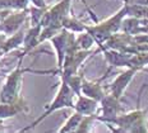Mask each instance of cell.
<instances>
[{
	"mask_svg": "<svg viewBox=\"0 0 148 133\" xmlns=\"http://www.w3.org/2000/svg\"><path fill=\"white\" fill-rule=\"evenodd\" d=\"M123 1H126V0H123Z\"/></svg>",
	"mask_w": 148,
	"mask_h": 133,
	"instance_id": "16",
	"label": "cell"
},
{
	"mask_svg": "<svg viewBox=\"0 0 148 133\" xmlns=\"http://www.w3.org/2000/svg\"><path fill=\"white\" fill-rule=\"evenodd\" d=\"M110 72V70L107 71V74ZM107 74L105 76H102L101 79L98 80H95V81H91V80H86L83 79V82H82V94L87 95L89 98H93L96 100L101 101L103 99V97L107 94L106 91V88L101 84V81L107 76Z\"/></svg>",
	"mask_w": 148,
	"mask_h": 133,
	"instance_id": "6",
	"label": "cell"
},
{
	"mask_svg": "<svg viewBox=\"0 0 148 133\" xmlns=\"http://www.w3.org/2000/svg\"><path fill=\"white\" fill-rule=\"evenodd\" d=\"M23 58H19V61L15 65L14 70L10 71V74L8 75L7 80L4 82V86L0 90V101H4V103H12V101L17 100L19 95L21 86H22V80L23 75L26 72L32 71L31 69H24L22 67Z\"/></svg>",
	"mask_w": 148,
	"mask_h": 133,
	"instance_id": "2",
	"label": "cell"
},
{
	"mask_svg": "<svg viewBox=\"0 0 148 133\" xmlns=\"http://www.w3.org/2000/svg\"><path fill=\"white\" fill-rule=\"evenodd\" d=\"M138 71H140V69H138V67H126V70L120 72L119 75L114 79V81L106 88L107 94H111L112 97L121 99L126 90V88H128L129 84L132 82V80L134 79V76L137 75Z\"/></svg>",
	"mask_w": 148,
	"mask_h": 133,
	"instance_id": "3",
	"label": "cell"
},
{
	"mask_svg": "<svg viewBox=\"0 0 148 133\" xmlns=\"http://www.w3.org/2000/svg\"><path fill=\"white\" fill-rule=\"evenodd\" d=\"M98 108H100V101L93 98H89L84 94L75 95V101H74V110L83 115H92L97 114Z\"/></svg>",
	"mask_w": 148,
	"mask_h": 133,
	"instance_id": "7",
	"label": "cell"
},
{
	"mask_svg": "<svg viewBox=\"0 0 148 133\" xmlns=\"http://www.w3.org/2000/svg\"><path fill=\"white\" fill-rule=\"evenodd\" d=\"M0 131H4V126H3V120L0 119Z\"/></svg>",
	"mask_w": 148,
	"mask_h": 133,
	"instance_id": "15",
	"label": "cell"
},
{
	"mask_svg": "<svg viewBox=\"0 0 148 133\" xmlns=\"http://www.w3.org/2000/svg\"><path fill=\"white\" fill-rule=\"evenodd\" d=\"M72 1L73 0H60L51 8H47L42 17L41 26L45 27L50 23H60V20L64 17L69 15L70 8H72Z\"/></svg>",
	"mask_w": 148,
	"mask_h": 133,
	"instance_id": "4",
	"label": "cell"
},
{
	"mask_svg": "<svg viewBox=\"0 0 148 133\" xmlns=\"http://www.w3.org/2000/svg\"><path fill=\"white\" fill-rule=\"evenodd\" d=\"M29 3H32V5L38 7V8H49L47 5H46L45 0H29Z\"/></svg>",
	"mask_w": 148,
	"mask_h": 133,
	"instance_id": "13",
	"label": "cell"
},
{
	"mask_svg": "<svg viewBox=\"0 0 148 133\" xmlns=\"http://www.w3.org/2000/svg\"><path fill=\"white\" fill-rule=\"evenodd\" d=\"M26 32L27 29H19L12 34L10 38H7L3 45V48H1V52L3 53H8L10 52L12 49H15L18 48L21 45H23V41H24V36H26Z\"/></svg>",
	"mask_w": 148,
	"mask_h": 133,
	"instance_id": "10",
	"label": "cell"
},
{
	"mask_svg": "<svg viewBox=\"0 0 148 133\" xmlns=\"http://www.w3.org/2000/svg\"><path fill=\"white\" fill-rule=\"evenodd\" d=\"M27 112H28V107L22 97H19L17 100L12 101V103H4V101L0 103V119L1 120L14 117L19 113Z\"/></svg>",
	"mask_w": 148,
	"mask_h": 133,
	"instance_id": "8",
	"label": "cell"
},
{
	"mask_svg": "<svg viewBox=\"0 0 148 133\" xmlns=\"http://www.w3.org/2000/svg\"><path fill=\"white\" fill-rule=\"evenodd\" d=\"M83 114L78 113L74 110V113L72 115H69V118L65 120V123H64L63 126L60 127L59 129H58V132L59 133H72V132H77V129H78L79 124H81L82 119H83Z\"/></svg>",
	"mask_w": 148,
	"mask_h": 133,
	"instance_id": "11",
	"label": "cell"
},
{
	"mask_svg": "<svg viewBox=\"0 0 148 133\" xmlns=\"http://www.w3.org/2000/svg\"><path fill=\"white\" fill-rule=\"evenodd\" d=\"M93 45H96V41L89 33L86 32L78 33V36L75 37V48L77 49H91Z\"/></svg>",
	"mask_w": 148,
	"mask_h": 133,
	"instance_id": "12",
	"label": "cell"
},
{
	"mask_svg": "<svg viewBox=\"0 0 148 133\" xmlns=\"http://www.w3.org/2000/svg\"><path fill=\"white\" fill-rule=\"evenodd\" d=\"M27 15H28V9L24 10H17V11H12L10 14L5 18V20L0 24V33L4 34H14L17 30L21 29L22 24L26 20Z\"/></svg>",
	"mask_w": 148,
	"mask_h": 133,
	"instance_id": "5",
	"label": "cell"
},
{
	"mask_svg": "<svg viewBox=\"0 0 148 133\" xmlns=\"http://www.w3.org/2000/svg\"><path fill=\"white\" fill-rule=\"evenodd\" d=\"M124 3H128V4H139V5L148 7V0H126Z\"/></svg>",
	"mask_w": 148,
	"mask_h": 133,
	"instance_id": "14",
	"label": "cell"
},
{
	"mask_svg": "<svg viewBox=\"0 0 148 133\" xmlns=\"http://www.w3.org/2000/svg\"><path fill=\"white\" fill-rule=\"evenodd\" d=\"M60 24L64 29L69 30V32H73V33H82V32H86L87 30V26L84 23H82L79 19H77L75 17H72V15H66L64 17L63 19L60 20Z\"/></svg>",
	"mask_w": 148,
	"mask_h": 133,
	"instance_id": "9",
	"label": "cell"
},
{
	"mask_svg": "<svg viewBox=\"0 0 148 133\" xmlns=\"http://www.w3.org/2000/svg\"><path fill=\"white\" fill-rule=\"evenodd\" d=\"M74 101H75V92L73 91V89L70 88L64 80H60L59 89H58L56 95H55L54 100L46 107L45 112L42 113L36 120H33L32 123H29L27 127L19 129L18 132H27V131H29V129H33L37 124H40L42 120L46 119L50 114L56 112V110L64 109V108H72V109H74Z\"/></svg>",
	"mask_w": 148,
	"mask_h": 133,
	"instance_id": "1",
	"label": "cell"
}]
</instances>
